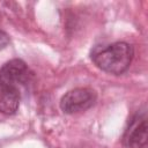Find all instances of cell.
Wrapping results in <instances>:
<instances>
[{
  "instance_id": "cell-1",
  "label": "cell",
  "mask_w": 148,
  "mask_h": 148,
  "mask_svg": "<svg viewBox=\"0 0 148 148\" xmlns=\"http://www.w3.org/2000/svg\"><path fill=\"white\" fill-rule=\"evenodd\" d=\"M90 57L94 64L103 72L120 75L128 69L134 57V50L126 42H116L109 45L95 46Z\"/></svg>"
},
{
  "instance_id": "cell-2",
  "label": "cell",
  "mask_w": 148,
  "mask_h": 148,
  "mask_svg": "<svg viewBox=\"0 0 148 148\" xmlns=\"http://www.w3.org/2000/svg\"><path fill=\"white\" fill-rule=\"evenodd\" d=\"M148 126L146 109L136 111L130 119L123 134V143L127 148H147Z\"/></svg>"
},
{
  "instance_id": "cell-3",
  "label": "cell",
  "mask_w": 148,
  "mask_h": 148,
  "mask_svg": "<svg viewBox=\"0 0 148 148\" xmlns=\"http://www.w3.org/2000/svg\"><path fill=\"white\" fill-rule=\"evenodd\" d=\"M97 101V94L94 89L87 87L74 88L67 91L60 99V109L67 113H79L90 109Z\"/></svg>"
},
{
  "instance_id": "cell-4",
  "label": "cell",
  "mask_w": 148,
  "mask_h": 148,
  "mask_svg": "<svg viewBox=\"0 0 148 148\" xmlns=\"http://www.w3.org/2000/svg\"><path fill=\"white\" fill-rule=\"evenodd\" d=\"M31 77L32 73L22 59H12L0 67V84L18 88L30 82Z\"/></svg>"
},
{
  "instance_id": "cell-5",
  "label": "cell",
  "mask_w": 148,
  "mask_h": 148,
  "mask_svg": "<svg viewBox=\"0 0 148 148\" xmlns=\"http://www.w3.org/2000/svg\"><path fill=\"white\" fill-rule=\"evenodd\" d=\"M21 94L18 88L0 84V112L5 114H14L20 105Z\"/></svg>"
},
{
  "instance_id": "cell-6",
  "label": "cell",
  "mask_w": 148,
  "mask_h": 148,
  "mask_svg": "<svg viewBox=\"0 0 148 148\" xmlns=\"http://www.w3.org/2000/svg\"><path fill=\"white\" fill-rule=\"evenodd\" d=\"M8 44H9V36L3 30L0 29V51L5 49Z\"/></svg>"
}]
</instances>
